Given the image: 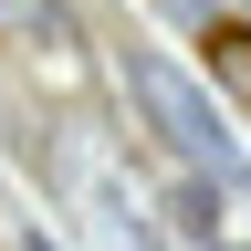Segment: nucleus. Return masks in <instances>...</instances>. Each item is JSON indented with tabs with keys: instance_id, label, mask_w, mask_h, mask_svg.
Returning a JSON list of instances; mask_svg holds the SVG:
<instances>
[{
	"instance_id": "7ed1b4c3",
	"label": "nucleus",
	"mask_w": 251,
	"mask_h": 251,
	"mask_svg": "<svg viewBox=\"0 0 251 251\" xmlns=\"http://www.w3.org/2000/svg\"><path fill=\"white\" fill-rule=\"evenodd\" d=\"M220 199H230V188H220L209 168H188V178L168 188V220H178V230H188V241L209 251V241H220Z\"/></svg>"
},
{
	"instance_id": "39448f33",
	"label": "nucleus",
	"mask_w": 251,
	"mask_h": 251,
	"mask_svg": "<svg viewBox=\"0 0 251 251\" xmlns=\"http://www.w3.org/2000/svg\"><path fill=\"white\" fill-rule=\"evenodd\" d=\"M168 21H188V31H209V0H157Z\"/></svg>"
},
{
	"instance_id": "0eeeda50",
	"label": "nucleus",
	"mask_w": 251,
	"mask_h": 251,
	"mask_svg": "<svg viewBox=\"0 0 251 251\" xmlns=\"http://www.w3.org/2000/svg\"><path fill=\"white\" fill-rule=\"evenodd\" d=\"M21 251H52V241H42V230H31V241H21Z\"/></svg>"
},
{
	"instance_id": "f257e3e1",
	"label": "nucleus",
	"mask_w": 251,
	"mask_h": 251,
	"mask_svg": "<svg viewBox=\"0 0 251 251\" xmlns=\"http://www.w3.org/2000/svg\"><path fill=\"white\" fill-rule=\"evenodd\" d=\"M126 94H136V115L168 136L188 168H209L230 199H251V168L230 157V126H220V105H209V84H188L168 52H126Z\"/></svg>"
},
{
	"instance_id": "f03ea898",
	"label": "nucleus",
	"mask_w": 251,
	"mask_h": 251,
	"mask_svg": "<svg viewBox=\"0 0 251 251\" xmlns=\"http://www.w3.org/2000/svg\"><path fill=\"white\" fill-rule=\"evenodd\" d=\"M199 63H209V84L230 94V105H251V21H209L199 31Z\"/></svg>"
},
{
	"instance_id": "423d86ee",
	"label": "nucleus",
	"mask_w": 251,
	"mask_h": 251,
	"mask_svg": "<svg viewBox=\"0 0 251 251\" xmlns=\"http://www.w3.org/2000/svg\"><path fill=\"white\" fill-rule=\"evenodd\" d=\"M209 251H251V241H230V230H220V241H209Z\"/></svg>"
},
{
	"instance_id": "20e7f679",
	"label": "nucleus",
	"mask_w": 251,
	"mask_h": 251,
	"mask_svg": "<svg viewBox=\"0 0 251 251\" xmlns=\"http://www.w3.org/2000/svg\"><path fill=\"white\" fill-rule=\"evenodd\" d=\"M105 251H168L147 209H105Z\"/></svg>"
}]
</instances>
